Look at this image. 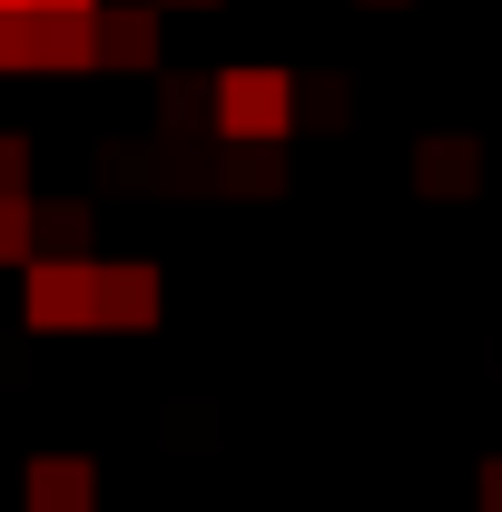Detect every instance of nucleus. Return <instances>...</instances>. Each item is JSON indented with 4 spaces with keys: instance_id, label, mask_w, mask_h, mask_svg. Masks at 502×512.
<instances>
[{
    "instance_id": "obj_1",
    "label": "nucleus",
    "mask_w": 502,
    "mask_h": 512,
    "mask_svg": "<svg viewBox=\"0 0 502 512\" xmlns=\"http://www.w3.org/2000/svg\"><path fill=\"white\" fill-rule=\"evenodd\" d=\"M286 128H296V69H227L217 79V138H256V148H286Z\"/></svg>"
},
{
    "instance_id": "obj_2",
    "label": "nucleus",
    "mask_w": 502,
    "mask_h": 512,
    "mask_svg": "<svg viewBox=\"0 0 502 512\" xmlns=\"http://www.w3.org/2000/svg\"><path fill=\"white\" fill-rule=\"evenodd\" d=\"M20 316L40 325V335H79V325H99V266H89V256H30Z\"/></svg>"
},
{
    "instance_id": "obj_3",
    "label": "nucleus",
    "mask_w": 502,
    "mask_h": 512,
    "mask_svg": "<svg viewBox=\"0 0 502 512\" xmlns=\"http://www.w3.org/2000/svg\"><path fill=\"white\" fill-rule=\"evenodd\" d=\"M89 69L148 79V69H158V10H148V0H99V10H89Z\"/></svg>"
},
{
    "instance_id": "obj_4",
    "label": "nucleus",
    "mask_w": 502,
    "mask_h": 512,
    "mask_svg": "<svg viewBox=\"0 0 502 512\" xmlns=\"http://www.w3.org/2000/svg\"><path fill=\"white\" fill-rule=\"evenodd\" d=\"M158 296H168V286H158V266H148V256H128V266H99V325H119V335H148V325L168 316Z\"/></svg>"
},
{
    "instance_id": "obj_5",
    "label": "nucleus",
    "mask_w": 502,
    "mask_h": 512,
    "mask_svg": "<svg viewBox=\"0 0 502 512\" xmlns=\"http://www.w3.org/2000/svg\"><path fill=\"white\" fill-rule=\"evenodd\" d=\"M20 503L30 512H99V463L89 453H40L20 473Z\"/></svg>"
},
{
    "instance_id": "obj_6",
    "label": "nucleus",
    "mask_w": 502,
    "mask_h": 512,
    "mask_svg": "<svg viewBox=\"0 0 502 512\" xmlns=\"http://www.w3.org/2000/svg\"><path fill=\"white\" fill-rule=\"evenodd\" d=\"M414 188L424 197H473L483 188V148L473 138H424L414 148Z\"/></svg>"
},
{
    "instance_id": "obj_7",
    "label": "nucleus",
    "mask_w": 502,
    "mask_h": 512,
    "mask_svg": "<svg viewBox=\"0 0 502 512\" xmlns=\"http://www.w3.org/2000/svg\"><path fill=\"white\" fill-rule=\"evenodd\" d=\"M30 69H89V10H30Z\"/></svg>"
},
{
    "instance_id": "obj_8",
    "label": "nucleus",
    "mask_w": 502,
    "mask_h": 512,
    "mask_svg": "<svg viewBox=\"0 0 502 512\" xmlns=\"http://www.w3.org/2000/svg\"><path fill=\"white\" fill-rule=\"evenodd\" d=\"M207 128H217V89L207 79H168L158 89V138L168 148H207Z\"/></svg>"
},
{
    "instance_id": "obj_9",
    "label": "nucleus",
    "mask_w": 502,
    "mask_h": 512,
    "mask_svg": "<svg viewBox=\"0 0 502 512\" xmlns=\"http://www.w3.org/2000/svg\"><path fill=\"white\" fill-rule=\"evenodd\" d=\"M89 227H99L89 197H50V207L30 197V256H89Z\"/></svg>"
},
{
    "instance_id": "obj_10",
    "label": "nucleus",
    "mask_w": 502,
    "mask_h": 512,
    "mask_svg": "<svg viewBox=\"0 0 502 512\" xmlns=\"http://www.w3.org/2000/svg\"><path fill=\"white\" fill-rule=\"evenodd\" d=\"M237 158L217 168V188H237V197H266V188H286V148H256V138H227Z\"/></svg>"
},
{
    "instance_id": "obj_11",
    "label": "nucleus",
    "mask_w": 502,
    "mask_h": 512,
    "mask_svg": "<svg viewBox=\"0 0 502 512\" xmlns=\"http://www.w3.org/2000/svg\"><path fill=\"white\" fill-rule=\"evenodd\" d=\"M0 266H30V197H0Z\"/></svg>"
},
{
    "instance_id": "obj_12",
    "label": "nucleus",
    "mask_w": 502,
    "mask_h": 512,
    "mask_svg": "<svg viewBox=\"0 0 502 512\" xmlns=\"http://www.w3.org/2000/svg\"><path fill=\"white\" fill-rule=\"evenodd\" d=\"M0 69H30V10H0Z\"/></svg>"
},
{
    "instance_id": "obj_13",
    "label": "nucleus",
    "mask_w": 502,
    "mask_h": 512,
    "mask_svg": "<svg viewBox=\"0 0 502 512\" xmlns=\"http://www.w3.org/2000/svg\"><path fill=\"white\" fill-rule=\"evenodd\" d=\"M0 197H30V138H0Z\"/></svg>"
},
{
    "instance_id": "obj_14",
    "label": "nucleus",
    "mask_w": 502,
    "mask_h": 512,
    "mask_svg": "<svg viewBox=\"0 0 502 512\" xmlns=\"http://www.w3.org/2000/svg\"><path fill=\"white\" fill-rule=\"evenodd\" d=\"M483 512H502V453L483 463Z\"/></svg>"
},
{
    "instance_id": "obj_15",
    "label": "nucleus",
    "mask_w": 502,
    "mask_h": 512,
    "mask_svg": "<svg viewBox=\"0 0 502 512\" xmlns=\"http://www.w3.org/2000/svg\"><path fill=\"white\" fill-rule=\"evenodd\" d=\"M30 10H99V0H30Z\"/></svg>"
},
{
    "instance_id": "obj_16",
    "label": "nucleus",
    "mask_w": 502,
    "mask_h": 512,
    "mask_svg": "<svg viewBox=\"0 0 502 512\" xmlns=\"http://www.w3.org/2000/svg\"><path fill=\"white\" fill-rule=\"evenodd\" d=\"M168 10H217V0H168Z\"/></svg>"
},
{
    "instance_id": "obj_17",
    "label": "nucleus",
    "mask_w": 502,
    "mask_h": 512,
    "mask_svg": "<svg viewBox=\"0 0 502 512\" xmlns=\"http://www.w3.org/2000/svg\"><path fill=\"white\" fill-rule=\"evenodd\" d=\"M365 10H404V0H365Z\"/></svg>"
},
{
    "instance_id": "obj_18",
    "label": "nucleus",
    "mask_w": 502,
    "mask_h": 512,
    "mask_svg": "<svg viewBox=\"0 0 502 512\" xmlns=\"http://www.w3.org/2000/svg\"><path fill=\"white\" fill-rule=\"evenodd\" d=\"M0 10H30V0H0Z\"/></svg>"
}]
</instances>
